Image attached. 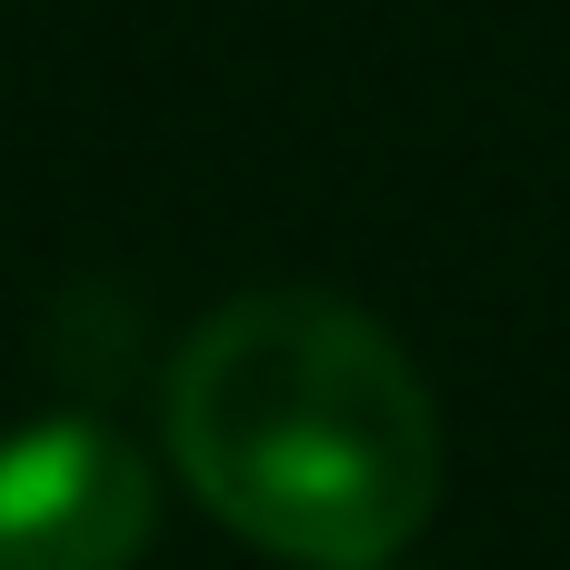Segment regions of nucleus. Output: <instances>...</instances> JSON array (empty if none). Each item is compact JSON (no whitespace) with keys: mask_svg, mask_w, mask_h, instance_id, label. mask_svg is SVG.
Masks as SVG:
<instances>
[{"mask_svg":"<svg viewBox=\"0 0 570 570\" xmlns=\"http://www.w3.org/2000/svg\"><path fill=\"white\" fill-rule=\"evenodd\" d=\"M170 461L210 521L301 570H381L441 491L411 351L331 291L220 301L170 361Z\"/></svg>","mask_w":570,"mask_h":570,"instance_id":"obj_1","label":"nucleus"},{"mask_svg":"<svg viewBox=\"0 0 570 570\" xmlns=\"http://www.w3.org/2000/svg\"><path fill=\"white\" fill-rule=\"evenodd\" d=\"M160 481L110 421H30L0 441V570H130Z\"/></svg>","mask_w":570,"mask_h":570,"instance_id":"obj_2","label":"nucleus"}]
</instances>
